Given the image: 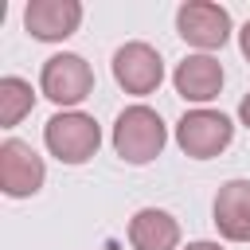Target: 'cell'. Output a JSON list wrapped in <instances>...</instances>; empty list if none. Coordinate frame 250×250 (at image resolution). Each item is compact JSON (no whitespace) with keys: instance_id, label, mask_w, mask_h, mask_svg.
<instances>
[{"instance_id":"obj_5","label":"cell","mask_w":250,"mask_h":250,"mask_svg":"<svg viewBox=\"0 0 250 250\" xmlns=\"http://www.w3.org/2000/svg\"><path fill=\"white\" fill-rule=\"evenodd\" d=\"M176 31L195 55H211L230 39V12L211 0H188L176 12Z\"/></svg>"},{"instance_id":"obj_2","label":"cell","mask_w":250,"mask_h":250,"mask_svg":"<svg viewBox=\"0 0 250 250\" xmlns=\"http://www.w3.org/2000/svg\"><path fill=\"white\" fill-rule=\"evenodd\" d=\"M43 145L59 164H86L102 145V125L82 109H59L43 125Z\"/></svg>"},{"instance_id":"obj_6","label":"cell","mask_w":250,"mask_h":250,"mask_svg":"<svg viewBox=\"0 0 250 250\" xmlns=\"http://www.w3.org/2000/svg\"><path fill=\"white\" fill-rule=\"evenodd\" d=\"M113 78L125 94H137V98L156 94L164 82V59L152 43H141V39L121 43L113 51Z\"/></svg>"},{"instance_id":"obj_7","label":"cell","mask_w":250,"mask_h":250,"mask_svg":"<svg viewBox=\"0 0 250 250\" xmlns=\"http://www.w3.org/2000/svg\"><path fill=\"white\" fill-rule=\"evenodd\" d=\"M43 180H47L43 156H39L27 141L8 137V141L0 145V191H4L8 199H27V195H35V191L43 188Z\"/></svg>"},{"instance_id":"obj_3","label":"cell","mask_w":250,"mask_h":250,"mask_svg":"<svg viewBox=\"0 0 250 250\" xmlns=\"http://www.w3.org/2000/svg\"><path fill=\"white\" fill-rule=\"evenodd\" d=\"M39 94L51 98L59 109H78L94 94V66L74 51H59L39 70Z\"/></svg>"},{"instance_id":"obj_10","label":"cell","mask_w":250,"mask_h":250,"mask_svg":"<svg viewBox=\"0 0 250 250\" xmlns=\"http://www.w3.org/2000/svg\"><path fill=\"white\" fill-rule=\"evenodd\" d=\"M211 223L227 242H250V180H227L215 191Z\"/></svg>"},{"instance_id":"obj_8","label":"cell","mask_w":250,"mask_h":250,"mask_svg":"<svg viewBox=\"0 0 250 250\" xmlns=\"http://www.w3.org/2000/svg\"><path fill=\"white\" fill-rule=\"evenodd\" d=\"M223 82H227V74H223V62L215 55H184L176 62V70H172L176 94L184 102H191L195 109L207 105V102H215L223 94Z\"/></svg>"},{"instance_id":"obj_1","label":"cell","mask_w":250,"mask_h":250,"mask_svg":"<svg viewBox=\"0 0 250 250\" xmlns=\"http://www.w3.org/2000/svg\"><path fill=\"white\" fill-rule=\"evenodd\" d=\"M164 145H168V125L152 105L137 102V105H125L117 113V121H113V152L125 164H133V168L152 164L164 152Z\"/></svg>"},{"instance_id":"obj_9","label":"cell","mask_w":250,"mask_h":250,"mask_svg":"<svg viewBox=\"0 0 250 250\" xmlns=\"http://www.w3.org/2000/svg\"><path fill=\"white\" fill-rule=\"evenodd\" d=\"M82 4L78 0H31L23 8V27L39 43H62L78 31Z\"/></svg>"},{"instance_id":"obj_13","label":"cell","mask_w":250,"mask_h":250,"mask_svg":"<svg viewBox=\"0 0 250 250\" xmlns=\"http://www.w3.org/2000/svg\"><path fill=\"white\" fill-rule=\"evenodd\" d=\"M238 51H242V59L250 62V20L238 27Z\"/></svg>"},{"instance_id":"obj_15","label":"cell","mask_w":250,"mask_h":250,"mask_svg":"<svg viewBox=\"0 0 250 250\" xmlns=\"http://www.w3.org/2000/svg\"><path fill=\"white\" fill-rule=\"evenodd\" d=\"M238 121H242V125L250 129V94H246V98L238 102Z\"/></svg>"},{"instance_id":"obj_11","label":"cell","mask_w":250,"mask_h":250,"mask_svg":"<svg viewBox=\"0 0 250 250\" xmlns=\"http://www.w3.org/2000/svg\"><path fill=\"white\" fill-rule=\"evenodd\" d=\"M129 246L133 250H180V223L164 207H141L129 219Z\"/></svg>"},{"instance_id":"obj_4","label":"cell","mask_w":250,"mask_h":250,"mask_svg":"<svg viewBox=\"0 0 250 250\" xmlns=\"http://www.w3.org/2000/svg\"><path fill=\"white\" fill-rule=\"evenodd\" d=\"M230 141H234V121L219 109L199 105V109H188L176 121V145L191 160H211L223 148H230Z\"/></svg>"},{"instance_id":"obj_14","label":"cell","mask_w":250,"mask_h":250,"mask_svg":"<svg viewBox=\"0 0 250 250\" xmlns=\"http://www.w3.org/2000/svg\"><path fill=\"white\" fill-rule=\"evenodd\" d=\"M180 250H223V246L211 242V238H199V242H188V246H180Z\"/></svg>"},{"instance_id":"obj_12","label":"cell","mask_w":250,"mask_h":250,"mask_svg":"<svg viewBox=\"0 0 250 250\" xmlns=\"http://www.w3.org/2000/svg\"><path fill=\"white\" fill-rule=\"evenodd\" d=\"M31 109H35L31 82L20 78V74H4L0 78V129H16Z\"/></svg>"}]
</instances>
